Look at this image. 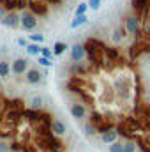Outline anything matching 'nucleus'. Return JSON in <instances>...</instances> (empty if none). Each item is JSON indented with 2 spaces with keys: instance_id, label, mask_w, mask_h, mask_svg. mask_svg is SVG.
Segmentation results:
<instances>
[{
  "instance_id": "nucleus-9",
  "label": "nucleus",
  "mask_w": 150,
  "mask_h": 152,
  "mask_svg": "<svg viewBox=\"0 0 150 152\" xmlns=\"http://www.w3.org/2000/svg\"><path fill=\"white\" fill-rule=\"evenodd\" d=\"M50 131H51L57 138H60V136H64V134L67 133V127H66V124H64L60 118H51V120H50Z\"/></svg>"
},
{
  "instance_id": "nucleus-28",
  "label": "nucleus",
  "mask_w": 150,
  "mask_h": 152,
  "mask_svg": "<svg viewBox=\"0 0 150 152\" xmlns=\"http://www.w3.org/2000/svg\"><path fill=\"white\" fill-rule=\"evenodd\" d=\"M0 87H2V76H0Z\"/></svg>"
},
{
  "instance_id": "nucleus-25",
  "label": "nucleus",
  "mask_w": 150,
  "mask_h": 152,
  "mask_svg": "<svg viewBox=\"0 0 150 152\" xmlns=\"http://www.w3.org/2000/svg\"><path fill=\"white\" fill-rule=\"evenodd\" d=\"M0 152H11L9 143H5V142H0Z\"/></svg>"
},
{
  "instance_id": "nucleus-13",
  "label": "nucleus",
  "mask_w": 150,
  "mask_h": 152,
  "mask_svg": "<svg viewBox=\"0 0 150 152\" xmlns=\"http://www.w3.org/2000/svg\"><path fill=\"white\" fill-rule=\"evenodd\" d=\"M42 103H44L42 96H32V99H30V108H34V110H42Z\"/></svg>"
},
{
  "instance_id": "nucleus-8",
  "label": "nucleus",
  "mask_w": 150,
  "mask_h": 152,
  "mask_svg": "<svg viewBox=\"0 0 150 152\" xmlns=\"http://www.w3.org/2000/svg\"><path fill=\"white\" fill-rule=\"evenodd\" d=\"M69 112L73 115V118L83 120V118L87 117V106H85V103H81V101H74V103L69 106Z\"/></svg>"
},
{
  "instance_id": "nucleus-2",
  "label": "nucleus",
  "mask_w": 150,
  "mask_h": 152,
  "mask_svg": "<svg viewBox=\"0 0 150 152\" xmlns=\"http://www.w3.org/2000/svg\"><path fill=\"white\" fill-rule=\"evenodd\" d=\"M99 94H101V101L103 104H113L115 99H117V94H115V88H113V83H110L106 78H101L99 80Z\"/></svg>"
},
{
  "instance_id": "nucleus-7",
  "label": "nucleus",
  "mask_w": 150,
  "mask_h": 152,
  "mask_svg": "<svg viewBox=\"0 0 150 152\" xmlns=\"http://www.w3.org/2000/svg\"><path fill=\"white\" fill-rule=\"evenodd\" d=\"M71 60H73V62L87 60V48H85V44L76 42V44L71 46Z\"/></svg>"
},
{
  "instance_id": "nucleus-21",
  "label": "nucleus",
  "mask_w": 150,
  "mask_h": 152,
  "mask_svg": "<svg viewBox=\"0 0 150 152\" xmlns=\"http://www.w3.org/2000/svg\"><path fill=\"white\" fill-rule=\"evenodd\" d=\"M37 62L41 64V66H44V67H50V66L53 64L50 58H46V57H42V55H39V57H37Z\"/></svg>"
},
{
  "instance_id": "nucleus-26",
  "label": "nucleus",
  "mask_w": 150,
  "mask_h": 152,
  "mask_svg": "<svg viewBox=\"0 0 150 152\" xmlns=\"http://www.w3.org/2000/svg\"><path fill=\"white\" fill-rule=\"evenodd\" d=\"M18 44H20V46H23V48H27V46H28L27 39H23V37H20V39H18Z\"/></svg>"
},
{
  "instance_id": "nucleus-5",
  "label": "nucleus",
  "mask_w": 150,
  "mask_h": 152,
  "mask_svg": "<svg viewBox=\"0 0 150 152\" xmlns=\"http://www.w3.org/2000/svg\"><path fill=\"white\" fill-rule=\"evenodd\" d=\"M0 23L7 28H18L20 27V14L16 11H7L4 14V18L0 20Z\"/></svg>"
},
{
  "instance_id": "nucleus-24",
  "label": "nucleus",
  "mask_w": 150,
  "mask_h": 152,
  "mask_svg": "<svg viewBox=\"0 0 150 152\" xmlns=\"http://www.w3.org/2000/svg\"><path fill=\"white\" fill-rule=\"evenodd\" d=\"M101 2H103V0H88V7H92V9H99Z\"/></svg>"
},
{
  "instance_id": "nucleus-16",
  "label": "nucleus",
  "mask_w": 150,
  "mask_h": 152,
  "mask_svg": "<svg viewBox=\"0 0 150 152\" xmlns=\"http://www.w3.org/2000/svg\"><path fill=\"white\" fill-rule=\"evenodd\" d=\"M87 21H88V20H87V16H85V14H81V16H76L74 21L71 23V27H73V28H78L79 25H85Z\"/></svg>"
},
{
  "instance_id": "nucleus-18",
  "label": "nucleus",
  "mask_w": 150,
  "mask_h": 152,
  "mask_svg": "<svg viewBox=\"0 0 150 152\" xmlns=\"http://www.w3.org/2000/svg\"><path fill=\"white\" fill-rule=\"evenodd\" d=\"M108 152H124V143L122 142H115L108 147Z\"/></svg>"
},
{
  "instance_id": "nucleus-4",
  "label": "nucleus",
  "mask_w": 150,
  "mask_h": 152,
  "mask_svg": "<svg viewBox=\"0 0 150 152\" xmlns=\"http://www.w3.org/2000/svg\"><path fill=\"white\" fill-rule=\"evenodd\" d=\"M20 27H21L23 30H27V32H32V30L37 27V18H36V14H34L32 11H28V9H23V11L20 12Z\"/></svg>"
},
{
  "instance_id": "nucleus-17",
  "label": "nucleus",
  "mask_w": 150,
  "mask_h": 152,
  "mask_svg": "<svg viewBox=\"0 0 150 152\" xmlns=\"http://www.w3.org/2000/svg\"><path fill=\"white\" fill-rule=\"evenodd\" d=\"M124 152H136V142L134 140H125L124 142Z\"/></svg>"
},
{
  "instance_id": "nucleus-14",
  "label": "nucleus",
  "mask_w": 150,
  "mask_h": 152,
  "mask_svg": "<svg viewBox=\"0 0 150 152\" xmlns=\"http://www.w3.org/2000/svg\"><path fill=\"white\" fill-rule=\"evenodd\" d=\"M11 75V66L7 60H0V76L2 78H9Z\"/></svg>"
},
{
  "instance_id": "nucleus-27",
  "label": "nucleus",
  "mask_w": 150,
  "mask_h": 152,
  "mask_svg": "<svg viewBox=\"0 0 150 152\" xmlns=\"http://www.w3.org/2000/svg\"><path fill=\"white\" fill-rule=\"evenodd\" d=\"M5 12H7V11H5V7H4V5L0 4V20L4 18V14H5Z\"/></svg>"
},
{
  "instance_id": "nucleus-15",
  "label": "nucleus",
  "mask_w": 150,
  "mask_h": 152,
  "mask_svg": "<svg viewBox=\"0 0 150 152\" xmlns=\"http://www.w3.org/2000/svg\"><path fill=\"white\" fill-rule=\"evenodd\" d=\"M67 48H69V46H67L66 42H55V48H53V53H55V55H62V53H64V51H66Z\"/></svg>"
},
{
  "instance_id": "nucleus-22",
  "label": "nucleus",
  "mask_w": 150,
  "mask_h": 152,
  "mask_svg": "<svg viewBox=\"0 0 150 152\" xmlns=\"http://www.w3.org/2000/svg\"><path fill=\"white\" fill-rule=\"evenodd\" d=\"M87 9H88V4H79V5L76 7V16L85 14V12H87Z\"/></svg>"
},
{
  "instance_id": "nucleus-19",
  "label": "nucleus",
  "mask_w": 150,
  "mask_h": 152,
  "mask_svg": "<svg viewBox=\"0 0 150 152\" xmlns=\"http://www.w3.org/2000/svg\"><path fill=\"white\" fill-rule=\"evenodd\" d=\"M85 133H87L88 136H94V134H97V129H95V126H94L92 122H87V124H85Z\"/></svg>"
},
{
  "instance_id": "nucleus-10",
  "label": "nucleus",
  "mask_w": 150,
  "mask_h": 152,
  "mask_svg": "<svg viewBox=\"0 0 150 152\" xmlns=\"http://www.w3.org/2000/svg\"><path fill=\"white\" fill-rule=\"evenodd\" d=\"M25 81L28 83V85H37L42 81V75H41V71L39 69H28L27 73H25Z\"/></svg>"
},
{
  "instance_id": "nucleus-3",
  "label": "nucleus",
  "mask_w": 150,
  "mask_h": 152,
  "mask_svg": "<svg viewBox=\"0 0 150 152\" xmlns=\"http://www.w3.org/2000/svg\"><path fill=\"white\" fill-rule=\"evenodd\" d=\"M122 27L125 28L127 36H134V37H136V36L140 34V30H141V18L131 11V12L124 18V25H122Z\"/></svg>"
},
{
  "instance_id": "nucleus-1",
  "label": "nucleus",
  "mask_w": 150,
  "mask_h": 152,
  "mask_svg": "<svg viewBox=\"0 0 150 152\" xmlns=\"http://www.w3.org/2000/svg\"><path fill=\"white\" fill-rule=\"evenodd\" d=\"M113 88L117 94V99L120 103H133L136 96V85L134 78L129 73H118L113 78Z\"/></svg>"
},
{
  "instance_id": "nucleus-11",
  "label": "nucleus",
  "mask_w": 150,
  "mask_h": 152,
  "mask_svg": "<svg viewBox=\"0 0 150 152\" xmlns=\"http://www.w3.org/2000/svg\"><path fill=\"white\" fill-rule=\"evenodd\" d=\"M118 131H117V127H111V129H108L106 133H103L101 134V140H103V143H108V145H111L115 142H118Z\"/></svg>"
},
{
  "instance_id": "nucleus-29",
  "label": "nucleus",
  "mask_w": 150,
  "mask_h": 152,
  "mask_svg": "<svg viewBox=\"0 0 150 152\" xmlns=\"http://www.w3.org/2000/svg\"><path fill=\"white\" fill-rule=\"evenodd\" d=\"M11 152H12V151H11Z\"/></svg>"
},
{
  "instance_id": "nucleus-6",
  "label": "nucleus",
  "mask_w": 150,
  "mask_h": 152,
  "mask_svg": "<svg viewBox=\"0 0 150 152\" xmlns=\"http://www.w3.org/2000/svg\"><path fill=\"white\" fill-rule=\"evenodd\" d=\"M28 64H30L28 58H16V60L11 64V73L16 75V76L25 75V73L28 71Z\"/></svg>"
},
{
  "instance_id": "nucleus-12",
  "label": "nucleus",
  "mask_w": 150,
  "mask_h": 152,
  "mask_svg": "<svg viewBox=\"0 0 150 152\" xmlns=\"http://www.w3.org/2000/svg\"><path fill=\"white\" fill-rule=\"evenodd\" d=\"M41 48H42L41 44L30 42V44H28L25 50H27V53H28V55H32V57H39V55H41Z\"/></svg>"
},
{
  "instance_id": "nucleus-23",
  "label": "nucleus",
  "mask_w": 150,
  "mask_h": 152,
  "mask_svg": "<svg viewBox=\"0 0 150 152\" xmlns=\"http://www.w3.org/2000/svg\"><path fill=\"white\" fill-rule=\"evenodd\" d=\"M30 41L36 42V44H41V42L44 41V36H42V34H30Z\"/></svg>"
},
{
  "instance_id": "nucleus-20",
  "label": "nucleus",
  "mask_w": 150,
  "mask_h": 152,
  "mask_svg": "<svg viewBox=\"0 0 150 152\" xmlns=\"http://www.w3.org/2000/svg\"><path fill=\"white\" fill-rule=\"evenodd\" d=\"M41 55L42 57H46V58H50V60H53V57H55V53H53V50H50V48H41Z\"/></svg>"
}]
</instances>
